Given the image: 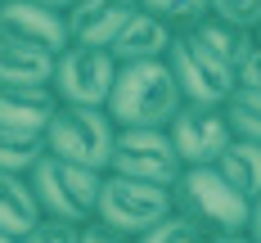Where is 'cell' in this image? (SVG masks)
Masks as SVG:
<instances>
[{"label": "cell", "instance_id": "cell-21", "mask_svg": "<svg viewBox=\"0 0 261 243\" xmlns=\"http://www.w3.org/2000/svg\"><path fill=\"white\" fill-rule=\"evenodd\" d=\"M135 243H207V230H198L189 216L171 212V216H162L153 230H144Z\"/></svg>", "mask_w": 261, "mask_h": 243}, {"label": "cell", "instance_id": "cell-22", "mask_svg": "<svg viewBox=\"0 0 261 243\" xmlns=\"http://www.w3.org/2000/svg\"><path fill=\"white\" fill-rule=\"evenodd\" d=\"M18 243H81V225L77 221H59V216H41Z\"/></svg>", "mask_w": 261, "mask_h": 243}, {"label": "cell", "instance_id": "cell-3", "mask_svg": "<svg viewBox=\"0 0 261 243\" xmlns=\"http://www.w3.org/2000/svg\"><path fill=\"white\" fill-rule=\"evenodd\" d=\"M171 198H176V212L189 216L207 234H216V230H248L252 203L216 167H185L180 180L171 185Z\"/></svg>", "mask_w": 261, "mask_h": 243}, {"label": "cell", "instance_id": "cell-16", "mask_svg": "<svg viewBox=\"0 0 261 243\" xmlns=\"http://www.w3.org/2000/svg\"><path fill=\"white\" fill-rule=\"evenodd\" d=\"M189 36L198 41V45H207L216 59H225L230 68L239 72V63H243V54L257 45V36L252 32H243V27L225 23V18H216V14H207V18H198V23L189 27Z\"/></svg>", "mask_w": 261, "mask_h": 243}, {"label": "cell", "instance_id": "cell-9", "mask_svg": "<svg viewBox=\"0 0 261 243\" xmlns=\"http://www.w3.org/2000/svg\"><path fill=\"white\" fill-rule=\"evenodd\" d=\"M167 131L185 167H216V158L234 144L225 108L216 104H180V113L167 122Z\"/></svg>", "mask_w": 261, "mask_h": 243}, {"label": "cell", "instance_id": "cell-6", "mask_svg": "<svg viewBox=\"0 0 261 243\" xmlns=\"http://www.w3.org/2000/svg\"><path fill=\"white\" fill-rule=\"evenodd\" d=\"M108 171L171 189L176 180H180L185 162H180V153H176V144H171V131H167V126H117Z\"/></svg>", "mask_w": 261, "mask_h": 243}, {"label": "cell", "instance_id": "cell-4", "mask_svg": "<svg viewBox=\"0 0 261 243\" xmlns=\"http://www.w3.org/2000/svg\"><path fill=\"white\" fill-rule=\"evenodd\" d=\"M113 140H117V122L108 117V108L59 104L50 126H45V144H50L54 158L81 162V167H95V171H108Z\"/></svg>", "mask_w": 261, "mask_h": 243}, {"label": "cell", "instance_id": "cell-12", "mask_svg": "<svg viewBox=\"0 0 261 243\" xmlns=\"http://www.w3.org/2000/svg\"><path fill=\"white\" fill-rule=\"evenodd\" d=\"M54 108V86H0V126L9 131H45Z\"/></svg>", "mask_w": 261, "mask_h": 243}, {"label": "cell", "instance_id": "cell-19", "mask_svg": "<svg viewBox=\"0 0 261 243\" xmlns=\"http://www.w3.org/2000/svg\"><path fill=\"white\" fill-rule=\"evenodd\" d=\"M221 108H225V122H230L234 140L261 144V90H243V86H239Z\"/></svg>", "mask_w": 261, "mask_h": 243}, {"label": "cell", "instance_id": "cell-11", "mask_svg": "<svg viewBox=\"0 0 261 243\" xmlns=\"http://www.w3.org/2000/svg\"><path fill=\"white\" fill-rule=\"evenodd\" d=\"M135 14H140V0H81L68 9V36H72V45L108 50Z\"/></svg>", "mask_w": 261, "mask_h": 243}, {"label": "cell", "instance_id": "cell-13", "mask_svg": "<svg viewBox=\"0 0 261 243\" xmlns=\"http://www.w3.org/2000/svg\"><path fill=\"white\" fill-rule=\"evenodd\" d=\"M171 41H176V32L162 23V18H153V14L140 9V14L117 32V41H113L108 50H113L117 63H158V59H167Z\"/></svg>", "mask_w": 261, "mask_h": 243}, {"label": "cell", "instance_id": "cell-29", "mask_svg": "<svg viewBox=\"0 0 261 243\" xmlns=\"http://www.w3.org/2000/svg\"><path fill=\"white\" fill-rule=\"evenodd\" d=\"M0 243H18V239H14V234H0Z\"/></svg>", "mask_w": 261, "mask_h": 243}, {"label": "cell", "instance_id": "cell-5", "mask_svg": "<svg viewBox=\"0 0 261 243\" xmlns=\"http://www.w3.org/2000/svg\"><path fill=\"white\" fill-rule=\"evenodd\" d=\"M176 212V198L167 185H149V180H130L117 171H104V189H99V221L122 230L130 239H140L144 230H153L162 216Z\"/></svg>", "mask_w": 261, "mask_h": 243}, {"label": "cell", "instance_id": "cell-25", "mask_svg": "<svg viewBox=\"0 0 261 243\" xmlns=\"http://www.w3.org/2000/svg\"><path fill=\"white\" fill-rule=\"evenodd\" d=\"M239 86H243V90H261V41L243 54V63H239Z\"/></svg>", "mask_w": 261, "mask_h": 243}, {"label": "cell", "instance_id": "cell-31", "mask_svg": "<svg viewBox=\"0 0 261 243\" xmlns=\"http://www.w3.org/2000/svg\"><path fill=\"white\" fill-rule=\"evenodd\" d=\"M0 5H9V0H0Z\"/></svg>", "mask_w": 261, "mask_h": 243}, {"label": "cell", "instance_id": "cell-2", "mask_svg": "<svg viewBox=\"0 0 261 243\" xmlns=\"http://www.w3.org/2000/svg\"><path fill=\"white\" fill-rule=\"evenodd\" d=\"M27 180H32V194L41 203V216H59V221L86 225V221H95V212H99L104 171H95V167H81V162L45 153Z\"/></svg>", "mask_w": 261, "mask_h": 243}, {"label": "cell", "instance_id": "cell-20", "mask_svg": "<svg viewBox=\"0 0 261 243\" xmlns=\"http://www.w3.org/2000/svg\"><path fill=\"white\" fill-rule=\"evenodd\" d=\"M140 9L153 14V18H162L171 32H189L198 18L212 14V0H140Z\"/></svg>", "mask_w": 261, "mask_h": 243}, {"label": "cell", "instance_id": "cell-7", "mask_svg": "<svg viewBox=\"0 0 261 243\" xmlns=\"http://www.w3.org/2000/svg\"><path fill=\"white\" fill-rule=\"evenodd\" d=\"M167 63H171V77L180 86L185 104H216L221 108L239 90V72L225 59H216L207 45H198L189 32H176V41L167 50Z\"/></svg>", "mask_w": 261, "mask_h": 243}, {"label": "cell", "instance_id": "cell-23", "mask_svg": "<svg viewBox=\"0 0 261 243\" xmlns=\"http://www.w3.org/2000/svg\"><path fill=\"white\" fill-rule=\"evenodd\" d=\"M212 14L257 36V27H261V0H212Z\"/></svg>", "mask_w": 261, "mask_h": 243}, {"label": "cell", "instance_id": "cell-1", "mask_svg": "<svg viewBox=\"0 0 261 243\" xmlns=\"http://www.w3.org/2000/svg\"><path fill=\"white\" fill-rule=\"evenodd\" d=\"M180 104H185V95L171 77L167 59L122 63L117 81H113V95H108V117L117 126H167L180 113Z\"/></svg>", "mask_w": 261, "mask_h": 243}, {"label": "cell", "instance_id": "cell-17", "mask_svg": "<svg viewBox=\"0 0 261 243\" xmlns=\"http://www.w3.org/2000/svg\"><path fill=\"white\" fill-rule=\"evenodd\" d=\"M216 171H221V176L252 203V198L261 194V144H252V140H234V144L216 158Z\"/></svg>", "mask_w": 261, "mask_h": 243}, {"label": "cell", "instance_id": "cell-27", "mask_svg": "<svg viewBox=\"0 0 261 243\" xmlns=\"http://www.w3.org/2000/svg\"><path fill=\"white\" fill-rule=\"evenodd\" d=\"M248 234L261 243V194L252 198V212H248Z\"/></svg>", "mask_w": 261, "mask_h": 243}, {"label": "cell", "instance_id": "cell-14", "mask_svg": "<svg viewBox=\"0 0 261 243\" xmlns=\"http://www.w3.org/2000/svg\"><path fill=\"white\" fill-rule=\"evenodd\" d=\"M59 54L27 45L14 36H0V86H50Z\"/></svg>", "mask_w": 261, "mask_h": 243}, {"label": "cell", "instance_id": "cell-28", "mask_svg": "<svg viewBox=\"0 0 261 243\" xmlns=\"http://www.w3.org/2000/svg\"><path fill=\"white\" fill-rule=\"evenodd\" d=\"M36 5H50V9H59V14H68V9L81 5V0H36Z\"/></svg>", "mask_w": 261, "mask_h": 243}, {"label": "cell", "instance_id": "cell-8", "mask_svg": "<svg viewBox=\"0 0 261 243\" xmlns=\"http://www.w3.org/2000/svg\"><path fill=\"white\" fill-rule=\"evenodd\" d=\"M117 59L113 50H95V45H68L54 63V95L59 104H77V108H108L113 81H117Z\"/></svg>", "mask_w": 261, "mask_h": 243}, {"label": "cell", "instance_id": "cell-10", "mask_svg": "<svg viewBox=\"0 0 261 243\" xmlns=\"http://www.w3.org/2000/svg\"><path fill=\"white\" fill-rule=\"evenodd\" d=\"M0 36L41 45V50H50V54H63L72 45L68 14H59L50 5H36V0H9V5H0Z\"/></svg>", "mask_w": 261, "mask_h": 243}, {"label": "cell", "instance_id": "cell-18", "mask_svg": "<svg viewBox=\"0 0 261 243\" xmlns=\"http://www.w3.org/2000/svg\"><path fill=\"white\" fill-rule=\"evenodd\" d=\"M45 153H50L45 131H9V126H0V171L32 176Z\"/></svg>", "mask_w": 261, "mask_h": 243}, {"label": "cell", "instance_id": "cell-15", "mask_svg": "<svg viewBox=\"0 0 261 243\" xmlns=\"http://www.w3.org/2000/svg\"><path fill=\"white\" fill-rule=\"evenodd\" d=\"M36 221H41V203L32 194V180L14 176V171H0V234L23 239Z\"/></svg>", "mask_w": 261, "mask_h": 243}, {"label": "cell", "instance_id": "cell-26", "mask_svg": "<svg viewBox=\"0 0 261 243\" xmlns=\"http://www.w3.org/2000/svg\"><path fill=\"white\" fill-rule=\"evenodd\" d=\"M207 243H257L248 230H216V234H207Z\"/></svg>", "mask_w": 261, "mask_h": 243}, {"label": "cell", "instance_id": "cell-24", "mask_svg": "<svg viewBox=\"0 0 261 243\" xmlns=\"http://www.w3.org/2000/svg\"><path fill=\"white\" fill-rule=\"evenodd\" d=\"M81 243H135V239L122 234V230H113V225H104V221L95 216V221L81 225Z\"/></svg>", "mask_w": 261, "mask_h": 243}, {"label": "cell", "instance_id": "cell-30", "mask_svg": "<svg viewBox=\"0 0 261 243\" xmlns=\"http://www.w3.org/2000/svg\"><path fill=\"white\" fill-rule=\"evenodd\" d=\"M257 41H261V27H257Z\"/></svg>", "mask_w": 261, "mask_h": 243}]
</instances>
